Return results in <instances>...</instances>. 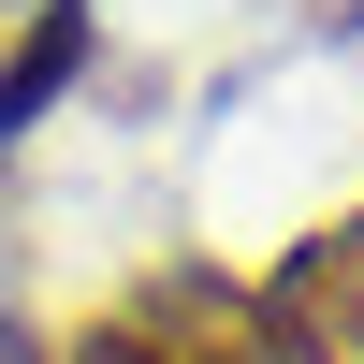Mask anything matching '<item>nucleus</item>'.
<instances>
[{
  "instance_id": "nucleus-2",
  "label": "nucleus",
  "mask_w": 364,
  "mask_h": 364,
  "mask_svg": "<svg viewBox=\"0 0 364 364\" xmlns=\"http://www.w3.org/2000/svg\"><path fill=\"white\" fill-rule=\"evenodd\" d=\"M73 58H87V0H29V15L0 29V132H29V117L58 102Z\"/></svg>"
},
{
  "instance_id": "nucleus-1",
  "label": "nucleus",
  "mask_w": 364,
  "mask_h": 364,
  "mask_svg": "<svg viewBox=\"0 0 364 364\" xmlns=\"http://www.w3.org/2000/svg\"><path fill=\"white\" fill-rule=\"evenodd\" d=\"M248 306H262V336H291V364H364V204L321 219Z\"/></svg>"
}]
</instances>
